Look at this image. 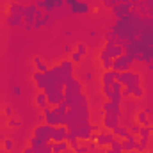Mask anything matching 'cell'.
<instances>
[{
	"label": "cell",
	"mask_w": 153,
	"mask_h": 153,
	"mask_svg": "<svg viewBox=\"0 0 153 153\" xmlns=\"http://www.w3.org/2000/svg\"><path fill=\"white\" fill-rule=\"evenodd\" d=\"M82 80H84V82H93V75H91V73H85Z\"/></svg>",
	"instance_id": "cell-44"
},
{
	"label": "cell",
	"mask_w": 153,
	"mask_h": 153,
	"mask_svg": "<svg viewBox=\"0 0 153 153\" xmlns=\"http://www.w3.org/2000/svg\"><path fill=\"white\" fill-rule=\"evenodd\" d=\"M116 80L119 84H123V87H134V85H141V75L139 73H134V71H123V73H117Z\"/></svg>",
	"instance_id": "cell-2"
},
{
	"label": "cell",
	"mask_w": 153,
	"mask_h": 153,
	"mask_svg": "<svg viewBox=\"0 0 153 153\" xmlns=\"http://www.w3.org/2000/svg\"><path fill=\"white\" fill-rule=\"evenodd\" d=\"M75 52H78V53L84 57V55L87 53V46H85L84 43H78V45H76V50H75Z\"/></svg>",
	"instance_id": "cell-36"
},
{
	"label": "cell",
	"mask_w": 153,
	"mask_h": 153,
	"mask_svg": "<svg viewBox=\"0 0 153 153\" xmlns=\"http://www.w3.org/2000/svg\"><path fill=\"white\" fill-rule=\"evenodd\" d=\"M23 9H25V5L22 2H11V5L7 7V13L9 14H23Z\"/></svg>",
	"instance_id": "cell-22"
},
{
	"label": "cell",
	"mask_w": 153,
	"mask_h": 153,
	"mask_svg": "<svg viewBox=\"0 0 153 153\" xmlns=\"http://www.w3.org/2000/svg\"><path fill=\"white\" fill-rule=\"evenodd\" d=\"M62 50H64V53H68V55H71V53H73V46H71V45H64V46H62Z\"/></svg>",
	"instance_id": "cell-40"
},
{
	"label": "cell",
	"mask_w": 153,
	"mask_h": 153,
	"mask_svg": "<svg viewBox=\"0 0 153 153\" xmlns=\"http://www.w3.org/2000/svg\"><path fill=\"white\" fill-rule=\"evenodd\" d=\"M112 134H114L117 139H126L128 135H132V134H130V130H128L125 125H117L114 130H112Z\"/></svg>",
	"instance_id": "cell-19"
},
{
	"label": "cell",
	"mask_w": 153,
	"mask_h": 153,
	"mask_svg": "<svg viewBox=\"0 0 153 153\" xmlns=\"http://www.w3.org/2000/svg\"><path fill=\"white\" fill-rule=\"evenodd\" d=\"M116 139V135L111 132V130H105V128H102V132L96 135V144H98V148H109L111 146V143Z\"/></svg>",
	"instance_id": "cell-6"
},
{
	"label": "cell",
	"mask_w": 153,
	"mask_h": 153,
	"mask_svg": "<svg viewBox=\"0 0 153 153\" xmlns=\"http://www.w3.org/2000/svg\"><path fill=\"white\" fill-rule=\"evenodd\" d=\"M4 139H5V135H4V132H2V128H0V143H4Z\"/></svg>",
	"instance_id": "cell-50"
},
{
	"label": "cell",
	"mask_w": 153,
	"mask_h": 153,
	"mask_svg": "<svg viewBox=\"0 0 153 153\" xmlns=\"http://www.w3.org/2000/svg\"><path fill=\"white\" fill-rule=\"evenodd\" d=\"M116 76H117V71H114V70L103 71V75H102V85H112L116 82Z\"/></svg>",
	"instance_id": "cell-15"
},
{
	"label": "cell",
	"mask_w": 153,
	"mask_h": 153,
	"mask_svg": "<svg viewBox=\"0 0 153 153\" xmlns=\"http://www.w3.org/2000/svg\"><path fill=\"white\" fill-rule=\"evenodd\" d=\"M102 125H98V123H94V125H89V130H91V134H100L102 132Z\"/></svg>",
	"instance_id": "cell-37"
},
{
	"label": "cell",
	"mask_w": 153,
	"mask_h": 153,
	"mask_svg": "<svg viewBox=\"0 0 153 153\" xmlns=\"http://www.w3.org/2000/svg\"><path fill=\"white\" fill-rule=\"evenodd\" d=\"M132 89V96L134 98H143L144 96V89L141 87V85H134V87H130Z\"/></svg>",
	"instance_id": "cell-28"
},
{
	"label": "cell",
	"mask_w": 153,
	"mask_h": 153,
	"mask_svg": "<svg viewBox=\"0 0 153 153\" xmlns=\"http://www.w3.org/2000/svg\"><path fill=\"white\" fill-rule=\"evenodd\" d=\"M146 70H148V71H153V59L146 62Z\"/></svg>",
	"instance_id": "cell-46"
},
{
	"label": "cell",
	"mask_w": 153,
	"mask_h": 153,
	"mask_svg": "<svg viewBox=\"0 0 153 153\" xmlns=\"http://www.w3.org/2000/svg\"><path fill=\"white\" fill-rule=\"evenodd\" d=\"M121 141H123V139H117V137H116L114 141L111 143V146H109V148H111V150H112L114 153H121V152H123V146H121Z\"/></svg>",
	"instance_id": "cell-25"
},
{
	"label": "cell",
	"mask_w": 153,
	"mask_h": 153,
	"mask_svg": "<svg viewBox=\"0 0 153 153\" xmlns=\"http://www.w3.org/2000/svg\"><path fill=\"white\" fill-rule=\"evenodd\" d=\"M32 62H34V66H36V71H39V73H46L50 68L46 66V62L39 57V55H34V59H32Z\"/></svg>",
	"instance_id": "cell-20"
},
{
	"label": "cell",
	"mask_w": 153,
	"mask_h": 153,
	"mask_svg": "<svg viewBox=\"0 0 153 153\" xmlns=\"http://www.w3.org/2000/svg\"><path fill=\"white\" fill-rule=\"evenodd\" d=\"M89 11H91V5L87 2H84V0H76L75 4L70 7L71 14H87Z\"/></svg>",
	"instance_id": "cell-12"
},
{
	"label": "cell",
	"mask_w": 153,
	"mask_h": 153,
	"mask_svg": "<svg viewBox=\"0 0 153 153\" xmlns=\"http://www.w3.org/2000/svg\"><path fill=\"white\" fill-rule=\"evenodd\" d=\"M68 126L61 125L53 128V135H52V143H59V141H68Z\"/></svg>",
	"instance_id": "cell-11"
},
{
	"label": "cell",
	"mask_w": 153,
	"mask_h": 153,
	"mask_svg": "<svg viewBox=\"0 0 153 153\" xmlns=\"http://www.w3.org/2000/svg\"><path fill=\"white\" fill-rule=\"evenodd\" d=\"M70 61H71L73 64H78V62H82V55H80L78 52H75V50H73V53L70 55Z\"/></svg>",
	"instance_id": "cell-35"
},
{
	"label": "cell",
	"mask_w": 153,
	"mask_h": 153,
	"mask_svg": "<svg viewBox=\"0 0 153 153\" xmlns=\"http://www.w3.org/2000/svg\"><path fill=\"white\" fill-rule=\"evenodd\" d=\"M102 93H103V96H105L107 100L112 98V87H111V85H102Z\"/></svg>",
	"instance_id": "cell-33"
},
{
	"label": "cell",
	"mask_w": 153,
	"mask_h": 153,
	"mask_svg": "<svg viewBox=\"0 0 153 153\" xmlns=\"http://www.w3.org/2000/svg\"><path fill=\"white\" fill-rule=\"evenodd\" d=\"M34 102H36V105H38L39 109H46V107H48V98H46L45 91H38V93H36Z\"/></svg>",
	"instance_id": "cell-18"
},
{
	"label": "cell",
	"mask_w": 153,
	"mask_h": 153,
	"mask_svg": "<svg viewBox=\"0 0 153 153\" xmlns=\"http://www.w3.org/2000/svg\"><path fill=\"white\" fill-rule=\"evenodd\" d=\"M23 29H25L27 32H30V30H34V25H30V23H23Z\"/></svg>",
	"instance_id": "cell-45"
},
{
	"label": "cell",
	"mask_w": 153,
	"mask_h": 153,
	"mask_svg": "<svg viewBox=\"0 0 153 153\" xmlns=\"http://www.w3.org/2000/svg\"><path fill=\"white\" fill-rule=\"evenodd\" d=\"M5 22L9 27H23V14H9Z\"/></svg>",
	"instance_id": "cell-17"
},
{
	"label": "cell",
	"mask_w": 153,
	"mask_h": 153,
	"mask_svg": "<svg viewBox=\"0 0 153 153\" xmlns=\"http://www.w3.org/2000/svg\"><path fill=\"white\" fill-rule=\"evenodd\" d=\"M150 135H152V126H150V125H146V126H141V130H139V137L150 139Z\"/></svg>",
	"instance_id": "cell-29"
},
{
	"label": "cell",
	"mask_w": 153,
	"mask_h": 153,
	"mask_svg": "<svg viewBox=\"0 0 153 153\" xmlns=\"http://www.w3.org/2000/svg\"><path fill=\"white\" fill-rule=\"evenodd\" d=\"M2 146H4V150L7 153H11V152H14V141L13 139H4V143H2Z\"/></svg>",
	"instance_id": "cell-27"
},
{
	"label": "cell",
	"mask_w": 153,
	"mask_h": 153,
	"mask_svg": "<svg viewBox=\"0 0 153 153\" xmlns=\"http://www.w3.org/2000/svg\"><path fill=\"white\" fill-rule=\"evenodd\" d=\"M53 128H55V126H52V125L41 123V125H38V126L34 128V135H36V137H39V139H43L45 143H52Z\"/></svg>",
	"instance_id": "cell-4"
},
{
	"label": "cell",
	"mask_w": 153,
	"mask_h": 153,
	"mask_svg": "<svg viewBox=\"0 0 153 153\" xmlns=\"http://www.w3.org/2000/svg\"><path fill=\"white\" fill-rule=\"evenodd\" d=\"M132 62H134V59H132L130 55L123 53V55H119V57L112 59V70H114V71H117V73L128 71V70L132 68Z\"/></svg>",
	"instance_id": "cell-3"
},
{
	"label": "cell",
	"mask_w": 153,
	"mask_h": 153,
	"mask_svg": "<svg viewBox=\"0 0 153 153\" xmlns=\"http://www.w3.org/2000/svg\"><path fill=\"white\" fill-rule=\"evenodd\" d=\"M73 153H89V148H87V141H80L78 148L73 150Z\"/></svg>",
	"instance_id": "cell-30"
},
{
	"label": "cell",
	"mask_w": 153,
	"mask_h": 153,
	"mask_svg": "<svg viewBox=\"0 0 153 153\" xmlns=\"http://www.w3.org/2000/svg\"><path fill=\"white\" fill-rule=\"evenodd\" d=\"M121 153H132V152H121Z\"/></svg>",
	"instance_id": "cell-53"
},
{
	"label": "cell",
	"mask_w": 153,
	"mask_h": 153,
	"mask_svg": "<svg viewBox=\"0 0 153 153\" xmlns=\"http://www.w3.org/2000/svg\"><path fill=\"white\" fill-rule=\"evenodd\" d=\"M128 130H130V134L132 135H139V130H141V125L135 121V123H130L128 125Z\"/></svg>",
	"instance_id": "cell-31"
},
{
	"label": "cell",
	"mask_w": 153,
	"mask_h": 153,
	"mask_svg": "<svg viewBox=\"0 0 153 153\" xmlns=\"http://www.w3.org/2000/svg\"><path fill=\"white\" fill-rule=\"evenodd\" d=\"M121 94H123V98H128V96H132V89L130 87H123Z\"/></svg>",
	"instance_id": "cell-39"
},
{
	"label": "cell",
	"mask_w": 153,
	"mask_h": 153,
	"mask_svg": "<svg viewBox=\"0 0 153 153\" xmlns=\"http://www.w3.org/2000/svg\"><path fill=\"white\" fill-rule=\"evenodd\" d=\"M66 114H68V105L62 102L59 105H48L46 109H43V117H45V123L46 125H52V126H61V125H66Z\"/></svg>",
	"instance_id": "cell-1"
},
{
	"label": "cell",
	"mask_w": 153,
	"mask_h": 153,
	"mask_svg": "<svg viewBox=\"0 0 153 153\" xmlns=\"http://www.w3.org/2000/svg\"><path fill=\"white\" fill-rule=\"evenodd\" d=\"M7 125H9L11 128H22V121H18V119H14V117H9V119H7Z\"/></svg>",
	"instance_id": "cell-34"
},
{
	"label": "cell",
	"mask_w": 153,
	"mask_h": 153,
	"mask_svg": "<svg viewBox=\"0 0 153 153\" xmlns=\"http://www.w3.org/2000/svg\"><path fill=\"white\" fill-rule=\"evenodd\" d=\"M100 2H102V0H100Z\"/></svg>",
	"instance_id": "cell-56"
},
{
	"label": "cell",
	"mask_w": 153,
	"mask_h": 153,
	"mask_svg": "<svg viewBox=\"0 0 153 153\" xmlns=\"http://www.w3.org/2000/svg\"><path fill=\"white\" fill-rule=\"evenodd\" d=\"M100 62H102V68H103V71H107V70H112V57L105 52V50H102L100 52Z\"/></svg>",
	"instance_id": "cell-16"
},
{
	"label": "cell",
	"mask_w": 153,
	"mask_h": 153,
	"mask_svg": "<svg viewBox=\"0 0 153 153\" xmlns=\"http://www.w3.org/2000/svg\"><path fill=\"white\" fill-rule=\"evenodd\" d=\"M4 114L7 116V117H11V116H13V107H11V105H5V109H4Z\"/></svg>",
	"instance_id": "cell-41"
},
{
	"label": "cell",
	"mask_w": 153,
	"mask_h": 153,
	"mask_svg": "<svg viewBox=\"0 0 153 153\" xmlns=\"http://www.w3.org/2000/svg\"><path fill=\"white\" fill-rule=\"evenodd\" d=\"M148 116H150V114H148V112L143 109V111H139V112H137V116H135V121H137L141 126H146V125H150V119H148Z\"/></svg>",
	"instance_id": "cell-23"
},
{
	"label": "cell",
	"mask_w": 153,
	"mask_h": 153,
	"mask_svg": "<svg viewBox=\"0 0 153 153\" xmlns=\"http://www.w3.org/2000/svg\"><path fill=\"white\" fill-rule=\"evenodd\" d=\"M36 13H38V5H36L34 2L29 4V5H25V9H23V23H30V25H34Z\"/></svg>",
	"instance_id": "cell-9"
},
{
	"label": "cell",
	"mask_w": 153,
	"mask_h": 153,
	"mask_svg": "<svg viewBox=\"0 0 153 153\" xmlns=\"http://www.w3.org/2000/svg\"><path fill=\"white\" fill-rule=\"evenodd\" d=\"M134 5H135L134 2H117L114 7H111V9H112L114 18L121 20V18H125L126 14H130V13H132V7H134Z\"/></svg>",
	"instance_id": "cell-5"
},
{
	"label": "cell",
	"mask_w": 153,
	"mask_h": 153,
	"mask_svg": "<svg viewBox=\"0 0 153 153\" xmlns=\"http://www.w3.org/2000/svg\"><path fill=\"white\" fill-rule=\"evenodd\" d=\"M13 94H14V96H20V94H22V87H20V85H14V87H13Z\"/></svg>",
	"instance_id": "cell-42"
},
{
	"label": "cell",
	"mask_w": 153,
	"mask_h": 153,
	"mask_svg": "<svg viewBox=\"0 0 153 153\" xmlns=\"http://www.w3.org/2000/svg\"><path fill=\"white\" fill-rule=\"evenodd\" d=\"M119 119L121 117H117V116H112V114H103V117H102V126L105 128V130H114L117 125H121L119 123Z\"/></svg>",
	"instance_id": "cell-10"
},
{
	"label": "cell",
	"mask_w": 153,
	"mask_h": 153,
	"mask_svg": "<svg viewBox=\"0 0 153 153\" xmlns=\"http://www.w3.org/2000/svg\"><path fill=\"white\" fill-rule=\"evenodd\" d=\"M75 2H76V0H64V4H66V5H70V7H71Z\"/></svg>",
	"instance_id": "cell-48"
},
{
	"label": "cell",
	"mask_w": 153,
	"mask_h": 153,
	"mask_svg": "<svg viewBox=\"0 0 153 153\" xmlns=\"http://www.w3.org/2000/svg\"><path fill=\"white\" fill-rule=\"evenodd\" d=\"M102 112L103 114H112V116H117V117H123V111H121V107L114 103V102H111V100H105L103 103H102Z\"/></svg>",
	"instance_id": "cell-8"
},
{
	"label": "cell",
	"mask_w": 153,
	"mask_h": 153,
	"mask_svg": "<svg viewBox=\"0 0 153 153\" xmlns=\"http://www.w3.org/2000/svg\"><path fill=\"white\" fill-rule=\"evenodd\" d=\"M22 153H34V148H32V146H27V148H25Z\"/></svg>",
	"instance_id": "cell-47"
},
{
	"label": "cell",
	"mask_w": 153,
	"mask_h": 153,
	"mask_svg": "<svg viewBox=\"0 0 153 153\" xmlns=\"http://www.w3.org/2000/svg\"><path fill=\"white\" fill-rule=\"evenodd\" d=\"M66 150H71L70 148V143L68 141H59V143H52V152L53 153H62Z\"/></svg>",
	"instance_id": "cell-21"
},
{
	"label": "cell",
	"mask_w": 153,
	"mask_h": 153,
	"mask_svg": "<svg viewBox=\"0 0 153 153\" xmlns=\"http://www.w3.org/2000/svg\"><path fill=\"white\" fill-rule=\"evenodd\" d=\"M148 153H153V152H148Z\"/></svg>",
	"instance_id": "cell-55"
},
{
	"label": "cell",
	"mask_w": 153,
	"mask_h": 153,
	"mask_svg": "<svg viewBox=\"0 0 153 153\" xmlns=\"http://www.w3.org/2000/svg\"><path fill=\"white\" fill-rule=\"evenodd\" d=\"M34 4L38 5L41 11H45V13H50V14H52V13L57 9V7H55V4H53L52 0H36Z\"/></svg>",
	"instance_id": "cell-14"
},
{
	"label": "cell",
	"mask_w": 153,
	"mask_h": 153,
	"mask_svg": "<svg viewBox=\"0 0 153 153\" xmlns=\"http://www.w3.org/2000/svg\"><path fill=\"white\" fill-rule=\"evenodd\" d=\"M103 50H105L112 59H116V57H119V55H123V53H125L123 45H121V43H117V41H107Z\"/></svg>",
	"instance_id": "cell-7"
},
{
	"label": "cell",
	"mask_w": 153,
	"mask_h": 153,
	"mask_svg": "<svg viewBox=\"0 0 153 153\" xmlns=\"http://www.w3.org/2000/svg\"><path fill=\"white\" fill-rule=\"evenodd\" d=\"M34 153H53L52 152V143H43L41 146L34 148Z\"/></svg>",
	"instance_id": "cell-24"
},
{
	"label": "cell",
	"mask_w": 153,
	"mask_h": 153,
	"mask_svg": "<svg viewBox=\"0 0 153 153\" xmlns=\"http://www.w3.org/2000/svg\"><path fill=\"white\" fill-rule=\"evenodd\" d=\"M105 153H114V152H112V150H111V148H107V152H105Z\"/></svg>",
	"instance_id": "cell-51"
},
{
	"label": "cell",
	"mask_w": 153,
	"mask_h": 153,
	"mask_svg": "<svg viewBox=\"0 0 153 153\" xmlns=\"http://www.w3.org/2000/svg\"><path fill=\"white\" fill-rule=\"evenodd\" d=\"M53 4H55V7L57 9H62V5H64V0H52Z\"/></svg>",
	"instance_id": "cell-43"
},
{
	"label": "cell",
	"mask_w": 153,
	"mask_h": 153,
	"mask_svg": "<svg viewBox=\"0 0 153 153\" xmlns=\"http://www.w3.org/2000/svg\"><path fill=\"white\" fill-rule=\"evenodd\" d=\"M11 153H13V152H11Z\"/></svg>",
	"instance_id": "cell-57"
},
{
	"label": "cell",
	"mask_w": 153,
	"mask_h": 153,
	"mask_svg": "<svg viewBox=\"0 0 153 153\" xmlns=\"http://www.w3.org/2000/svg\"><path fill=\"white\" fill-rule=\"evenodd\" d=\"M62 153H73V150H66V152H62Z\"/></svg>",
	"instance_id": "cell-52"
},
{
	"label": "cell",
	"mask_w": 153,
	"mask_h": 153,
	"mask_svg": "<svg viewBox=\"0 0 153 153\" xmlns=\"http://www.w3.org/2000/svg\"><path fill=\"white\" fill-rule=\"evenodd\" d=\"M102 4H103L105 7H114L116 4H117V0H102Z\"/></svg>",
	"instance_id": "cell-38"
},
{
	"label": "cell",
	"mask_w": 153,
	"mask_h": 153,
	"mask_svg": "<svg viewBox=\"0 0 153 153\" xmlns=\"http://www.w3.org/2000/svg\"><path fill=\"white\" fill-rule=\"evenodd\" d=\"M152 134H153V126H152Z\"/></svg>",
	"instance_id": "cell-54"
},
{
	"label": "cell",
	"mask_w": 153,
	"mask_h": 153,
	"mask_svg": "<svg viewBox=\"0 0 153 153\" xmlns=\"http://www.w3.org/2000/svg\"><path fill=\"white\" fill-rule=\"evenodd\" d=\"M121 146H123V152H137L139 141L135 139V135H128L126 139L121 141Z\"/></svg>",
	"instance_id": "cell-13"
},
{
	"label": "cell",
	"mask_w": 153,
	"mask_h": 153,
	"mask_svg": "<svg viewBox=\"0 0 153 153\" xmlns=\"http://www.w3.org/2000/svg\"><path fill=\"white\" fill-rule=\"evenodd\" d=\"M45 141L43 139H39V137H36V135H32L30 137V141H29V146H32V148H38V146H41Z\"/></svg>",
	"instance_id": "cell-32"
},
{
	"label": "cell",
	"mask_w": 153,
	"mask_h": 153,
	"mask_svg": "<svg viewBox=\"0 0 153 153\" xmlns=\"http://www.w3.org/2000/svg\"><path fill=\"white\" fill-rule=\"evenodd\" d=\"M148 143H150V139L139 137V148H137V152L139 153H146L148 152Z\"/></svg>",
	"instance_id": "cell-26"
},
{
	"label": "cell",
	"mask_w": 153,
	"mask_h": 153,
	"mask_svg": "<svg viewBox=\"0 0 153 153\" xmlns=\"http://www.w3.org/2000/svg\"><path fill=\"white\" fill-rule=\"evenodd\" d=\"M89 36L94 38V36H98V32H96V30H89Z\"/></svg>",
	"instance_id": "cell-49"
}]
</instances>
